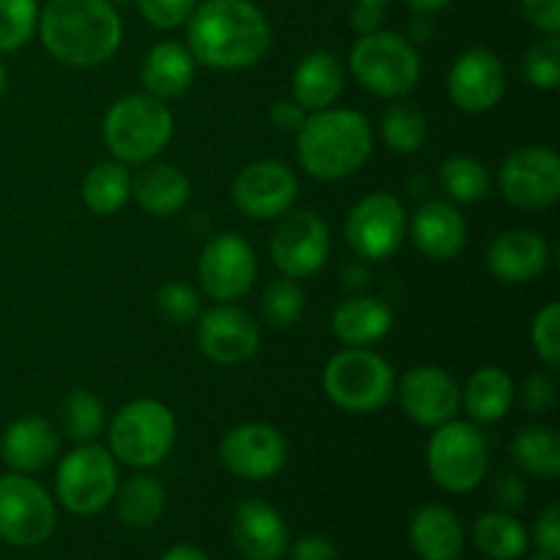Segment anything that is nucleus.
<instances>
[{
  "instance_id": "39448f33",
  "label": "nucleus",
  "mask_w": 560,
  "mask_h": 560,
  "mask_svg": "<svg viewBox=\"0 0 560 560\" xmlns=\"http://www.w3.org/2000/svg\"><path fill=\"white\" fill-rule=\"evenodd\" d=\"M323 388L337 408L348 413H377L392 402L397 377L381 353L366 348H345L328 359Z\"/></svg>"
},
{
  "instance_id": "f03ea898",
  "label": "nucleus",
  "mask_w": 560,
  "mask_h": 560,
  "mask_svg": "<svg viewBox=\"0 0 560 560\" xmlns=\"http://www.w3.org/2000/svg\"><path fill=\"white\" fill-rule=\"evenodd\" d=\"M38 33L55 60L93 69L118 52L124 22L109 0H49L38 14Z\"/></svg>"
},
{
  "instance_id": "8fccbe9b",
  "label": "nucleus",
  "mask_w": 560,
  "mask_h": 560,
  "mask_svg": "<svg viewBox=\"0 0 560 560\" xmlns=\"http://www.w3.org/2000/svg\"><path fill=\"white\" fill-rule=\"evenodd\" d=\"M383 9L386 5L377 3H355L353 14H350V22H353V31L359 36H370V33L383 31Z\"/></svg>"
},
{
  "instance_id": "dca6fc26",
  "label": "nucleus",
  "mask_w": 560,
  "mask_h": 560,
  "mask_svg": "<svg viewBox=\"0 0 560 560\" xmlns=\"http://www.w3.org/2000/svg\"><path fill=\"white\" fill-rule=\"evenodd\" d=\"M222 465L244 481H268L288 463V441L282 432L262 421L238 424L219 443Z\"/></svg>"
},
{
  "instance_id": "864d4df0",
  "label": "nucleus",
  "mask_w": 560,
  "mask_h": 560,
  "mask_svg": "<svg viewBox=\"0 0 560 560\" xmlns=\"http://www.w3.org/2000/svg\"><path fill=\"white\" fill-rule=\"evenodd\" d=\"M410 33H413L416 42H427V38L432 36V25H430V20H427V14H421L419 20L413 22V31Z\"/></svg>"
},
{
  "instance_id": "7c9ffc66",
  "label": "nucleus",
  "mask_w": 560,
  "mask_h": 560,
  "mask_svg": "<svg viewBox=\"0 0 560 560\" xmlns=\"http://www.w3.org/2000/svg\"><path fill=\"white\" fill-rule=\"evenodd\" d=\"M474 541L487 558L492 560H520L528 556L530 536L517 514L487 512L476 520Z\"/></svg>"
},
{
  "instance_id": "7ed1b4c3",
  "label": "nucleus",
  "mask_w": 560,
  "mask_h": 560,
  "mask_svg": "<svg viewBox=\"0 0 560 560\" xmlns=\"http://www.w3.org/2000/svg\"><path fill=\"white\" fill-rule=\"evenodd\" d=\"M375 135L370 120L355 109H320L306 115L295 131V153L312 178L342 180L359 173L372 156Z\"/></svg>"
},
{
  "instance_id": "c756f323",
  "label": "nucleus",
  "mask_w": 560,
  "mask_h": 560,
  "mask_svg": "<svg viewBox=\"0 0 560 560\" xmlns=\"http://www.w3.org/2000/svg\"><path fill=\"white\" fill-rule=\"evenodd\" d=\"M115 512L124 525L135 530L153 528L159 520L164 517V509H167V490H164L162 481L151 474H135L118 485L115 492Z\"/></svg>"
},
{
  "instance_id": "f257e3e1",
  "label": "nucleus",
  "mask_w": 560,
  "mask_h": 560,
  "mask_svg": "<svg viewBox=\"0 0 560 560\" xmlns=\"http://www.w3.org/2000/svg\"><path fill=\"white\" fill-rule=\"evenodd\" d=\"M189 52L219 71H244L271 49L268 16L252 0H202L186 22Z\"/></svg>"
},
{
  "instance_id": "5701e85b",
  "label": "nucleus",
  "mask_w": 560,
  "mask_h": 560,
  "mask_svg": "<svg viewBox=\"0 0 560 560\" xmlns=\"http://www.w3.org/2000/svg\"><path fill=\"white\" fill-rule=\"evenodd\" d=\"M60 452V438L52 421L42 416H25L5 427L0 438V457L14 474H36L47 468Z\"/></svg>"
},
{
  "instance_id": "58836bf2",
  "label": "nucleus",
  "mask_w": 560,
  "mask_h": 560,
  "mask_svg": "<svg viewBox=\"0 0 560 560\" xmlns=\"http://www.w3.org/2000/svg\"><path fill=\"white\" fill-rule=\"evenodd\" d=\"M525 80L539 91H556L560 85V38L558 33H545L525 52Z\"/></svg>"
},
{
  "instance_id": "4468645a",
  "label": "nucleus",
  "mask_w": 560,
  "mask_h": 560,
  "mask_svg": "<svg viewBox=\"0 0 560 560\" xmlns=\"http://www.w3.org/2000/svg\"><path fill=\"white\" fill-rule=\"evenodd\" d=\"M498 180L514 208L545 211L560 197V156L547 145L517 148L506 156Z\"/></svg>"
},
{
  "instance_id": "3c124183",
  "label": "nucleus",
  "mask_w": 560,
  "mask_h": 560,
  "mask_svg": "<svg viewBox=\"0 0 560 560\" xmlns=\"http://www.w3.org/2000/svg\"><path fill=\"white\" fill-rule=\"evenodd\" d=\"M159 560H211V558L195 545H175L170 547V550H164V556Z\"/></svg>"
},
{
  "instance_id": "ddd939ff",
  "label": "nucleus",
  "mask_w": 560,
  "mask_h": 560,
  "mask_svg": "<svg viewBox=\"0 0 560 560\" xmlns=\"http://www.w3.org/2000/svg\"><path fill=\"white\" fill-rule=\"evenodd\" d=\"M197 277L208 299L233 304L244 299L257 279V257L249 241L238 233H219L202 246L197 260Z\"/></svg>"
},
{
  "instance_id": "ea45409f",
  "label": "nucleus",
  "mask_w": 560,
  "mask_h": 560,
  "mask_svg": "<svg viewBox=\"0 0 560 560\" xmlns=\"http://www.w3.org/2000/svg\"><path fill=\"white\" fill-rule=\"evenodd\" d=\"M156 315L170 326H189L202 315V301L191 284L167 282L156 293Z\"/></svg>"
},
{
  "instance_id": "f3484780",
  "label": "nucleus",
  "mask_w": 560,
  "mask_h": 560,
  "mask_svg": "<svg viewBox=\"0 0 560 560\" xmlns=\"http://www.w3.org/2000/svg\"><path fill=\"white\" fill-rule=\"evenodd\" d=\"M394 394H399L405 416L427 430H435V427L457 419L459 408H463V388L441 366H413L405 372Z\"/></svg>"
},
{
  "instance_id": "72a5a7b5",
  "label": "nucleus",
  "mask_w": 560,
  "mask_h": 560,
  "mask_svg": "<svg viewBox=\"0 0 560 560\" xmlns=\"http://www.w3.org/2000/svg\"><path fill=\"white\" fill-rule=\"evenodd\" d=\"M438 180L446 197L459 206H474L481 202L492 189L490 173L485 164L474 156H452L438 170Z\"/></svg>"
},
{
  "instance_id": "6e6d98bb",
  "label": "nucleus",
  "mask_w": 560,
  "mask_h": 560,
  "mask_svg": "<svg viewBox=\"0 0 560 560\" xmlns=\"http://www.w3.org/2000/svg\"><path fill=\"white\" fill-rule=\"evenodd\" d=\"M5 91V69H3V63H0V93Z\"/></svg>"
},
{
  "instance_id": "09e8293b",
  "label": "nucleus",
  "mask_w": 560,
  "mask_h": 560,
  "mask_svg": "<svg viewBox=\"0 0 560 560\" xmlns=\"http://www.w3.org/2000/svg\"><path fill=\"white\" fill-rule=\"evenodd\" d=\"M271 124L277 126L279 131H299L306 120V109L301 107L293 98H282V102L271 104V113H268Z\"/></svg>"
},
{
  "instance_id": "a211bd4d",
  "label": "nucleus",
  "mask_w": 560,
  "mask_h": 560,
  "mask_svg": "<svg viewBox=\"0 0 560 560\" xmlns=\"http://www.w3.org/2000/svg\"><path fill=\"white\" fill-rule=\"evenodd\" d=\"M197 345L213 364H244L260 348V326L241 306L219 304L197 317Z\"/></svg>"
},
{
  "instance_id": "c9c22d12",
  "label": "nucleus",
  "mask_w": 560,
  "mask_h": 560,
  "mask_svg": "<svg viewBox=\"0 0 560 560\" xmlns=\"http://www.w3.org/2000/svg\"><path fill=\"white\" fill-rule=\"evenodd\" d=\"M60 419H63V432L69 435V441L93 443L102 435L104 405L88 388H71L60 408Z\"/></svg>"
},
{
  "instance_id": "5fc2aeb1",
  "label": "nucleus",
  "mask_w": 560,
  "mask_h": 560,
  "mask_svg": "<svg viewBox=\"0 0 560 560\" xmlns=\"http://www.w3.org/2000/svg\"><path fill=\"white\" fill-rule=\"evenodd\" d=\"M528 560H560V558H556V556H550V552H545V550H536L534 556H530Z\"/></svg>"
},
{
  "instance_id": "c03bdc74",
  "label": "nucleus",
  "mask_w": 560,
  "mask_h": 560,
  "mask_svg": "<svg viewBox=\"0 0 560 560\" xmlns=\"http://www.w3.org/2000/svg\"><path fill=\"white\" fill-rule=\"evenodd\" d=\"M490 495L501 512L514 514L525 506V501H528V487H525V481L520 479L517 474L503 470V474H498L495 481H492Z\"/></svg>"
},
{
  "instance_id": "13d9d810",
  "label": "nucleus",
  "mask_w": 560,
  "mask_h": 560,
  "mask_svg": "<svg viewBox=\"0 0 560 560\" xmlns=\"http://www.w3.org/2000/svg\"><path fill=\"white\" fill-rule=\"evenodd\" d=\"M109 3H113V5H115V3H126V0H109Z\"/></svg>"
},
{
  "instance_id": "393cba45",
  "label": "nucleus",
  "mask_w": 560,
  "mask_h": 560,
  "mask_svg": "<svg viewBox=\"0 0 560 560\" xmlns=\"http://www.w3.org/2000/svg\"><path fill=\"white\" fill-rule=\"evenodd\" d=\"M131 197L151 217H175L191 197V180L175 164L148 162L131 178Z\"/></svg>"
},
{
  "instance_id": "79ce46f5",
  "label": "nucleus",
  "mask_w": 560,
  "mask_h": 560,
  "mask_svg": "<svg viewBox=\"0 0 560 560\" xmlns=\"http://www.w3.org/2000/svg\"><path fill=\"white\" fill-rule=\"evenodd\" d=\"M142 20L151 22L159 31H173L189 22L191 11L197 9V0H137Z\"/></svg>"
},
{
  "instance_id": "de8ad7c7",
  "label": "nucleus",
  "mask_w": 560,
  "mask_h": 560,
  "mask_svg": "<svg viewBox=\"0 0 560 560\" xmlns=\"http://www.w3.org/2000/svg\"><path fill=\"white\" fill-rule=\"evenodd\" d=\"M288 556L290 560H339V550L323 536H301L295 545L288 547Z\"/></svg>"
},
{
  "instance_id": "6e6552de",
  "label": "nucleus",
  "mask_w": 560,
  "mask_h": 560,
  "mask_svg": "<svg viewBox=\"0 0 560 560\" xmlns=\"http://www.w3.org/2000/svg\"><path fill=\"white\" fill-rule=\"evenodd\" d=\"M432 481L452 495L474 492L490 470V443L474 421H446L435 427L427 446Z\"/></svg>"
},
{
  "instance_id": "20e7f679",
  "label": "nucleus",
  "mask_w": 560,
  "mask_h": 560,
  "mask_svg": "<svg viewBox=\"0 0 560 560\" xmlns=\"http://www.w3.org/2000/svg\"><path fill=\"white\" fill-rule=\"evenodd\" d=\"M175 120L167 104L148 93L120 96L104 115V145L120 164H148L170 145Z\"/></svg>"
},
{
  "instance_id": "6ab92c4d",
  "label": "nucleus",
  "mask_w": 560,
  "mask_h": 560,
  "mask_svg": "<svg viewBox=\"0 0 560 560\" xmlns=\"http://www.w3.org/2000/svg\"><path fill=\"white\" fill-rule=\"evenodd\" d=\"M506 93V69L485 47L465 49L448 69V98L463 113H490Z\"/></svg>"
},
{
  "instance_id": "bb28decb",
  "label": "nucleus",
  "mask_w": 560,
  "mask_h": 560,
  "mask_svg": "<svg viewBox=\"0 0 560 560\" xmlns=\"http://www.w3.org/2000/svg\"><path fill=\"white\" fill-rule=\"evenodd\" d=\"M345 91V69L339 58L328 49H315L304 55L293 71V102L306 113H320L337 104Z\"/></svg>"
},
{
  "instance_id": "423d86ee",
  "label": "nucleus",
  "mask_w": 560,
  "mask_h": 560,
  "mask_svg": "<svg viewBox=\"0 0 560 560\" xmlns=\"http://www.w3.org/2000/svg\"><path fill=\"white\" fill-rule=\"evenodd\" d=\"M178 438L173 410L159 399H135L109 424V454L135 470H148L170 457Z\"/></svg>"
},
{
  "instance_id": "9d476101",
  "label": "nucleus",
  "mask_w": 560,
  "mask_h": 560,
  "mask_svg": "<svg viewBox=\"0 0 560 560\" xmlns=\"http://www.w3.org/2000/svg\"><path fill=\"white\" fill-rule=\"evenodd\" d=\"M58 509L52 495L25 474L0 476V539L11 547H38L52 536Z\"/></svg>"
},
{
  "instance_id": "2eb2a0df",
  "label": "nucleus",
  "mask_w": 560,
  "mask_h": 560,
  "mask_svg": "<svg viewBox=\"0 0 560 560\" xmlns=\"http://www.w3.org/2000/svg\"><path fill=\"white\" fill-rule=\"evenodd\" d=\"M230 197L246 219H279L299 200V178L288 164L262 159L238 170L230 186Z\"/></svg>"
},
{
  "instance_id": "a19ab883",
  "label": "nucleus",
  "mask_w": 560,
  "mask_h": 560,
  "mask_svg": "<svg viewBox=\"0 0 560 560\" xmlns=\"http://www.w3.org/2000/svg\"><path fill=\"white\" fill-rule=\"evenodd\" d=\"M530 342H534V350L541 359V364L550 372H556L560 366V306L556 301L545 304L534 315Z\"/></svg>"
},
{
  "instance_id": "473e14b6",
  "label": "nucleus",
  "mask_w": 560,
  "mask_h": 560,
  "mask_svg": "<svg viewBox=\"0 0 560 560\" xmlns=\"http://www.w3.org/2000/svg\"><path fill=\"white\" fill-rule=\"evenodd\" d=\"M131 175L120 162H98L82 180V200L96 217H113L129 202Z\"/></svg>"
},
{
  "instance_id": "c85d7f7f",
  "label": "nucleus",
  "mask_w": 560,
  "mask_h": 560,
  "mask_svg": "<svg viewBox=\"0 0 560 560\" xmlns=\"http://www.w3.org/2000/svg\"><path fill=\"white\" fill-rule=\"evenodd\" d=\"M517 388L512 375L501 366H481L468 377L463 388V408L474 424H495L512 410Z\"/></svg>"
},
{
  "instance_id": "b1692460",
  "label": "nucleus",
  "mask_w": 560,
  "mask_h": 560,
  "mask_svg": "<svg viewBox=\"0 0 560 560\" xmlns=\"http://www.w3.org/2000/svg\"><path fill=\"white\" fill-rule=\"evenodd\" d=\"M197 60L180 42H159L148 49L140 63V82L148 96L159 102L184 96L195 82Z\"/></svg>"
},
{
  "instance_id": "412c9836",
  "label": "nucleus",
  "mask_w": 560,
  "mask_h": 560,
  "mask_svg": "<svg viewBox=\"0 0 560 560\" xmlns=\"http://www.w3.org/2000/svg\"><path fill=\"white\" fill-rule=\"evenodd\" d=\"M550 268V244L534 230H506L487 249V271L503 284H525Z\"/></svg>"
},
{
  "instance_id": "e433bc0d",
  "label": "nucleus",
  "mask_w": 560,
  "mask_h": 560,
  "mask_svg": "<svg viewBox=\"0 0 560 560\" xmlns=\"http://www.w3.org/2000/svg\"><path fill=\"white\" fill-rule=\"evenodd\" d=\"M262 317L273 328H290L304 317L306 312V293L295 279L282 277L273 279L266 288L260 301Z\"/></svg>"
},
{
  "instance_id": "9b49d317",
  "label": "nucleus",
  "mask_w": 560,
  "mask_h": 560,
  "mask_svg": "<svg viewBox=\"0 0 560 560\" xmlns=\"http://www.w3.org/2000/svg\"><path fill=\"white\" fill-rule=\"evenodd\" d=\"M408 235V213L402 202L386 191L366 195L353 206L345 224V238L361 260L381 262L399 252Z\"/></svg>"
},
{
  "instance_id": "37998d69",
  "label": "nucleus",
  "mask_w": 560,
  "mask_h": 560,
  "mask_svg": "<svg viewBox=\"0 0 560 560\" xmlns=\"http://www.w3.org/2000/svg\"><path fill=\"white\" fill-rule=\"evenodd\" d=\"M520 402L530 416L550 413L558 402V386L550 372H534L525 377L523 388H520Z\"/></svg>"
},
{
  "instance_id": "f704fd0d",
  "label": "nucleus",
  "mask_w": 560,
  "mask_h": 560,
  "mask_svg": "<svg viewBox=\"0 0 560 560\" xmlns=\"http://www.w3.org/2000/svg\"><path fill=\"white\" fill-rule=\"evenodd\" d=\"M427 135H430V124H427V115L416 104L397 102L381 115V137L394 153L410 156V153L421 151Z\"/></svg>"
},
{
  "instance_id": "4c0bfd02",
  "label": "nucleus",
  "mask_w": 560,
  "mask_h": 560,
  "mask_svg": "<svg viewBox=\"0 0 560 560\" xmlns=\"http://www.w3.org/2000/svg\"><path fill=\"white\" fill-rule=\"evenodd\" d=\"M36 0H0V52L25 47L38 27Z\"/></svg>"
},
{
  "instance_id": "4be33fe9",
  "label": "nucleus",
  "mask_w": 560,
  "mask_h": 560,
  "mask_svg": "<svg viewBox=\"0 0 560 560\" xmlns=\"http://www.w3.org/2000/svg\"><path fill=\"white\" fill-rule=\"evenodd\" d=\"M408 230L416 249L435 262L454 260L465 249V244H468L465 217L448 200H430L416 208Z\"/></svg>"
},
{
  "instance_id": "603ef678",
  "label": "nucleus",
  "mask_w": 560,
  "mask_h": 560,
  "mask_svg": "<svg viewBox=\"0 0 560 560\" xmlns=\"http://www.w3.org/2000/svg\"><path fill=\"white\" fill-rule=\"evenodd\" d=\"M452 3L454 0H408V5L416 14H435V11H443Z\"/></svg>"
},
{
  "instance_id": "49530a36",
  "label": "nucleus",
  "mask_w": 560,
  "mask_h": 560,
  "mask_svg": "<svg viewBox=\"0 0 560 560\" xmlns=\"http://www.w3.org/2000/svg\"><path fill=\"white\" fill-rule=\"evenodd\" d=\"M523 14L541 33H560V0H523Z\"/></svg>"
},
{
  "instance_id": "a878e982",
  "label": "nucleus",
  "mask_w": 560,
  "mask_h": 560,
  "mask_svg": "<svg viewBox=\"0 0 560 560\" xmlns=\"http://www.w3.org/2000/svg\"><path fill=\"white\" fill-rule=\"evenodd\" d=\"M410 545L421 560H459L465 550V530L457 514L441 503L421 506L410 520Z\"/></svg>"
},
{
  "instance_id": "1a4fd4ad",
  "label": "nucleus",
  "mask_w": 560,
  "mask_h": 560,
  "mask_svg": "<svg viewBox=\"0 0 560 560\" xmlns=\"http://www.w3.org/2000/svg\"><path fill=\"white\" fill-rule=\"evenodd\" d=\"M118 459L109 448L96 443H80L66 454L55 474V495L66 512L77 517H93L113 503L118 492Z\"/></svg>"
},
{
  "instance_id": "f8f14e48",
  "label": "nucleus",
  "mask_w": 560,
  "mask_h": 560,
  "mask_svg": "<svg viewBox=\"0 0 560 560\" xmlns=\"http://www.w3.org/2000/svg\"><path fill=\"white\" fill-rule=\"evenodd\" d=\"M331 255L328 224L306 208L282 213L271 233V260L282 277L306 279L320 271Z\"/></svg>"
},
{
  "instance_id": "0eeeda50",
  "label": "nucleus",
  "mask_w": 560,
  "mask_h": 560,
  "mask_svg": "<svg viewBox=\"0 0 560 560\" xmlns=\"http://www.w3.org/2000/svg\"><path fill=\"white\" fill-rule=\"evenodd\" d=\"M350 71L355 82L381 98H402L421 77V58L402 33L375 31L359 36L350 49Z\"/></svg>"
},
{
  "instance_id": "4d7b16f0",
  "label": "nucleus",
  "mask_w": 560,
  "mask_h": 560,
  "mask_svg": "<svg viewBox=\"0 0 560 560\" xmlns=\"http://www.w3.org/2000/svg\"><path fill=\"white\" fill-rule=\"evenodd\" d=\"M353 3H377V5H386L388 0H353Z\"/></svg>"
},
{
  "instance_id": "cd10ccee",
  "label": "nucleus",
  "mask_w": 560,
  "mask_h": 560,
  "mask_svg": "<svg viewBox=\"0 0 560 560\" xmlns=\"http://www.w3.org/2000/svg\"><path fill=\"white\" fill-rule=\"evenodd\" d=\"M394 326V312L386 301L375 295H355L342 301L331 315V331L348 348H366L388 337Z\"/></svg>"
},
{
  "instance_id": "2f4dec72",
  "label": "nucleus",
  "mask_w": 560,
  "mask_h": 560,
  "mask_svg": "<svg viewBox=\"0 0 560 560\" xmlns=\"http://www.w3.org/2000/svg\"><path fill=\"white\" fill-rule=\"evenodd\" d=\"M512 459L525 474L556 481L560 476V435L547 424L525 427L512 441Z\"/></svg>"
},
{
  "instance_id": "a18cd8bd",
  "label": "nucleus",
  "mask_w": 560,
  "mask_h": 560,
  "mask_svg": "<svg viewBox=\"0 0 560 560\" xmlns=\"http://www.w3.org/2000/svg\"><path fill=\"white\" fill-rule=\"evenodd\" d=\"M534 545L536 550H545L550 556L560 558V506L550 503L539 520L534 523Z\"/></svg>"
},
{
  "instance_id": "aec40b11",
  "label": "nucleus",
  "mask_w": 560,
  "mask_h": 560,
  "mask_svg": "<svg viewBox=\"0 0 560 560\" xmlns=\"http://www.w3.org/2000/svg\"><path fill=\"white\" fill-rule=\"evenodd\" d=\"M230 536H233L235 550L246 560H282L288 556V523L277 506L260 498L238 503L230 523Z\"/></svg>"
}]
</instances>
